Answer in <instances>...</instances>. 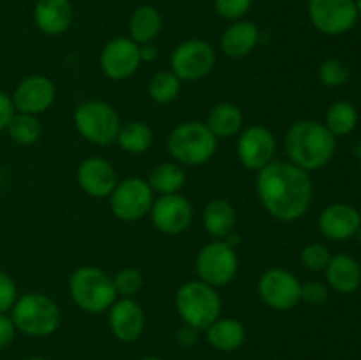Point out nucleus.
<instances>
[{"label": "nucleus", "instance_id": "1", "mask_svg": "<svg viewBox=\"0 0 361 360\" xmlns=\"http://www.w3.org/2000/svg\"><path fill=\"white\" fill-rule=\"evenodd\" d=\"M257 198L264 210L282 222L303 217L314 198L310 173L289 161H271L257 172Z\"/></svg>", "mask_w": 361, "mask_h": 360}, {"label": "nucleus", "instance_id": "2", "mask_svg": "<svg viewBox=\"0 0 361 360\" xmlns=\"http://www.w3.org/2000/svg\"><path fill=\"white\" fill-rule=\"evenodd\" d=\"M289 162L305 172H317L328 166L337 150V138L324 124L316 120H298L291 124L284 138Z\"/></svg>", "mask_w": 361, "mask_h": 360}, {"label": "nucleus", "instance_id": "3", "mask_svg": "<svg viewBox=\"0 0 361 360\" xmlns=\"http://www.w3.org/2000/svg\"><path fill=\"white\" fill-rule=\"evenodd\" d=\"M175 306L183 323L201 332L207 330L221 316L222 300L217 288L200 279H194V281L183 282L176 289Z\"/></svg>", "mask_w": 361, "mask_h": 360}, {"label": "nucleus", "instance_id": "4", "mask_svg": "<svg viewBox=\"0 0 361 360\" xmlns=\"http://www.w3.org/2000/svg\"><path fill=\"white\" fill-rule=\"evenodd\" d=\"M217 141L207 124L200 120H189L178 124L169 133L168 150L178 164L201 166L214 157Z\"/></svg>", "mask_w": 361, "mask_h": 360}, {"label": "nucleus", "instance_id": "5", "mask_svg": "<svg viewBox=\"0 0 361 360\" xmlns=\"http://www.w3.org/2000/svg\"><path fill=\"white\" fill-rule=\"evenodd\" d=\"M69 293L81 311L90 314L106 313L118 295L113 277L97 267H80L69 279Z\"/></svg>", "mask_w": 361, "mask_h": 360}, {"label": "nucleus", "instance_id": "6", "mask_svg": "<svg viewBox=\"0 0 361 360\" xmlns=\"http://www.w3.org/2000/svg\"><path fill=\"white\" fill-rule=\"evenodd\" d=\"M11 318L16 330L30 337H46L51 335L60 325V309L51 296L44 293H25L18 296L16 304L11 309Z\"/></svg>", "mask_w": 361, "mask_h": 360}, {"label": "nucleus", "instance_id": "7", "mask_svg": "<svg viewBox=\"0 0 361 360\" xmlns=\"http://www.w3.org/2000/svg\"><path fill=\"white\" fill-rule=\"evenodd\" d=\"M122 122L109 102L88 99L74 109V127L81 138L97 147H106L116 141Z\"/></svg>", "mask_w": 361, "mask_h": 360}, {"label": "nucleus", "instance_id": "8", "mask_svg": "<svg viewBox=\"0 0 361 360\" xmlns=\"http://www.w3.org/2000/svg\"><path fill=\"white\" fill-rule=\"evenodd\" d=\"M196 272L200 281L214 288L228 286L238 274L236 247L221 239L204 244L196 256Z\"/></svg>", "mask_w": 361, "mask_h": 360}, {"label": "nucleus", "instance_id": "9", "mask_svg": "<svg viewBox=\"0 0 361 360\" xmlns=\"http://www.w3.org/2000/svg\"><path fill=\"white\" fill-rule=\"evenodd\" d=\"M154 205V191L141 176H129L118 180L109 194V208L113 215L123 222H134L150 214Z\"/></svg>", "mask_w": 361, "mask_h": 360}, {"label": "nucleus", "instance_id": "10", "mask_svg": "<svg viewBox=\"0 0 361 360\" xmlns=\"http://www.w3.org/2000/svg\"><path fill=\"white\" fill-rule=\"evenodd\" d=\"M217 55L203 39H187L171 53V71L182 81H200L214 71Z\"/></svg>", "mask_w": 361, "mask_h": 360}, {"label": "nucleus", "instance_id": "11", "mask_svg": "<svg viewBox=\"0 0 361 360\" xmlns=\"http://www.w3.org/2000/svg\"><path fill=\"white\" fill-rule=\"evenodd\" d=\"M310 23L326 35H341L351 30L358 21L355 0H309Z\"/></svg>", "mask_w": 361, "mask_h": 360}, {"label": "nucleus", "instance_id": "12", "mask_svg": "<svg viewBox=\"0 0 361 360\" xmlns=\"http://www.w3.org/2000/svg\"><path fill=\"white\" fill-rule=\"evenodd\" d=\"M259 299L274 311H291L302 302V282L286 268H270L257 281Z\"/></svg>", "mask_w": 361, "mask_h": 360}, {"label": "nucleus", "instance_id": "13", "mask_svg": "<svg viewBox=\"0 0 361 360\" xmlns=\"http://www.w3.org/2000/svg\"><path fill=\"white\" fill-rule=\"evenodd\" d=\"M275 150H277V141L268 127L254 124L240 131L236 154L247 169H252V172L263 169L274 161Z\"/></svg>", "mask_w": 361, "mask_h": 360}, {"label": "nucleus", "instance_id": "14", "mask_svg": "<svg viewBox=\"0 0 361 360\" xmlns=\"http://www.w3.org/2000/svg\"><path fill=\"white\" fill-rule=\"evenodd\" d=\"M102 74L113 81H122L133 76L141 66L140 44L130 37H115L102 48L99 56Z\"/></svg>", "mask_w": 361, "mask_h": 360}, {"label": "nucleus", "instance_id": "15", "mask_svg": "<svg viewBox=\"0 0 361 360\" xmlns=\"http://www.w3.org/2000/svg\"><path fill=\"white\" fill-rule=\"evenodd\" d=\"M150 217L155 228L166 235H180L190 226L194 210L190 201L180 193L162 194L150 208Z\"/></svg>", "mask_w": 361, "mask_h": 360}, {"label": "nucleus", "instance_id": "16", "mask_svg": "<svg viewBox=\"0 0 361 360\" xmlns=\"http://www.w3.org/2000/svg\"><path fill=\"white\" fill-rule=\"evenodd\" d=\"M56 88L55 83L44 74H32L23 78L18 83L16 90L11 95L14 109L18 113H27V115H41L48 112L55 102Z\"/></svg>", "mask_w": 361, "mask_h": 360}, {"label": "nucleus", "instance_id": "17", "mask_svg": "<svg viewBox=\"0 0 361 360\" xmlns=\"http://www.w3.org/2000/svg\"><path fill=\"white\" fill-rule=\"evenodd\" d=\"M145 313L134 299H116L108 309L109 330L118 341L133 342L145 330Z\"/></svg>", "mask_w": 361, "mask_h": 360}, {"label": "nucleus", "instance_id": "18", "mask_svg": "<svg viewBox=\"0 0 361 360\" xmlns=\"http://www.w3.org/2000/svg\"><path fill=\"white\" fill-rule=\"evenodd\" d=\"M78 184L92 198H109L118 184V175L109 161L102 157H88L78 166Z\"/></svg>", "mask_w": 361, "mask_h": 360}, {"label": "nucleus", "instance_id": "19", "mask_svg": "<svg viewBox=\"0 0 361 360\" xmlns=\"http://www.w3.org/2000/svg\"><path fill=\"white\" fill-rule=\"evenodd\" d=\"M361 224V215L353 205L348 203H331L321 212L319 232L328 240L335 242H344V240L353 239L358 232V226Z\"/></svg>", "mask_w": 361, "mask_h": 360}, {"label": "nucleus", "instance_id": "20", "mask_svg": "<svg viewBox=\"0 0 361 360\" xmlns=\"http://www.w3.org/2000/svg\"><path fill=\"white\" fill-rule=\"evenodd\" d=\"M34 21L46 35H62L73 23V6L69 0H37L34 6Z\"/></svg>", "mask_w": 361, "mask_h": 360}, {"label": "nucleus", "instance_id": "21", "mask_svg": "<svg viewBox=\"0 0 361 360\" xmlns=\"http://www.w3.org/2000/svg\"><path fill=\"white\" fill-rule=\"evenodd\" d=\"M259 37V28L254 21H233L222 34L221 49L229 59H243L256 49Z\"/></svg>", "mask_w": 361, "mask_h": 360}, {"label": "nucleus", "instance_id": "22", "mask_svg": "<svg viewBox=\"0 0 361 360\" xmlns=\"http://www.w3.org/2000/svg\"><path fill=\"white\" fill-rule=\"evenodd\" d=\"M324 272H326L328 286L341 295H351L361 286V267L349 254L331 256Z\"/></svg>", "mask_w": 361, "mask_h": 360}, {"label": "nucleus", "instance_id": "23", "mask_svg": "<svg viewBox=\"0 0 361 360\" xmlns=\"http://www.w3.org/2000/svg\"><path fill=\"white\" fill-rule=\"evenodd\" d=\"M236 210L228 200L215 198L208 201L203 208V228L214 239L224 240L226 236L235 232Z\"/></svg>", "mask_w": 361, "mask_h": 360}, {"label": "nucleus", "instance_id": "24", "mask_svg": "<svg viewBox=\"0 0 361 360\" xmlns=\"http://www.w3.org/2000/svg\"><path fill=\"white\" fill-rule=\"evenodd\" d=\"M245 327L235 318L219 316L207 328V339L212 348L219 352H236L245 342Z\"/></svg>", "mask_w": 361, "mask_h": 360}, {"label": "nucleus", "instance_id": "25", "mask_svg": "<svg viewBox=\"0 0 361 360\" xmlns=\"http://www.w3.org/2000/svg\"><path fill=\"white\" fill-rule=\"evenodd\" d=\"M204 124L217 140H226L236 136L243 129V113L233 102H219L210 109Z\"/></svg>", "mask_w": 361, "mask_h": 360}, {"label": "nucleus", "instance_id": "26", "mask_svg": "<svg viewBox=\"0 0 361 360\" xmlns=\"http://www.w3.org/2000/svg\"><path fill=\"white\" fill-rule=\"evenodd\" d=\"M162 30V16L155 7L140 6L134 9L129 20V37L136 44L154 42Z\"/></svg>", "mask_w": 361, "mask_h": 360}, {"label": "nucleus", "instance_id": "27", "mask_svg": "<svg viewBox=\"0 0 361 360\" xmlns=\"http://www.w3.org/2000/svg\"><path fill=\"white\" fill-rule=\"evenodd\" d=\"M148 186L154 193L176 194L185 186V169L182 164L175 161L159 162L148 175Z\"/></svg>", "mask_w": 361, "mask_h": 360}, {"label": "nucleus", "instance_id": "28", "mask_svg": "<svg viewBox=\"0 0 361 360\" xmlns=\"http://www.w3.org/2000/svg\"><path fill=\"white\" fill-rule=\"evenodd\" d=\"M116 143L123 152L133 155L145 154L154 143V131L141 120H130L120 126Z\"/></svg>", "mask_w": 361, "mask_h": 360}, {"label": "nucleus", "instance_id": "29", "mask_svg": "<svg viewBox=\"0 0 361 360\" xmlns=\"http://www.w3.org/2000/svg\"><path fill=\"white\" fill-rule=\"evenodd\" d=\"M356 124H358V112L351 102L337 101L328 108L324 126L335 138L351 134L356 129Z\"/></svg>", "mask_w": 361, "mask_h": 360}, {"label": "nucleus", "instance_id": "30", "mask_svg": "<svg viewBox=\"0 0 361 360\" xmlns=\"http://www.w3.org/2000/svg\"><path fill=\"white\" fill-rule=\"evenodd\" d=\"M182 80L173 71H159L148 81V95L157 104H169L180 95Z\"/></svg>", "mask_w": 361, "mask_h": 360}, {"label": "nucleus", "instance_id": "31", "mask_svg": "<svg viewBox=\"0 0 361 360\" xmlns=\"http://www.w3.org/2000/svg\"><path fill=\"white\" fill-rule=\"evenodd\" d=\"M7 133H9L11 140L23 147H30V145L37 143L39 138L42 134L41 122L35 115H27V113H14L11 119L9 126H7Z\"/></svg>", "mask_w": 361, "mask_h": 360}, {"label": "nucleus", "instance_id": "32", "mask_svg": "<svg viewBox=\"0 0 361 360\" xmlns=\"http://www.w3.org/2000/svg\"><path fill=\"white\" fill-rule=\"evenodd\" d=\"M349 76H351V69H349L348 64L341 59H335V56L321 62L319 69H317V78H319V81L324 87L330 88L342 87V85L349 80Z\"/></svg>", "mask_w": 361, "mask_h": 360}, {"label": "nucleus", "instance_id": "33", "mask_svg": "<svg viewBox=\"0 0 361 360\" xmlns=\"http://www.w3.org/2000/svg\"><path fill=\"white\" fill-rule=\"evenodd\" d=\"M113 286L118 299H134L143 286V274L134 267H126L113 275Z\"/></svg>", "mask_w": 361, "mask_h": 360}, {"label": "nucleus", "instance_id": "34", "mask_svg": "<svg viewBox=\"0 0 361 360\" xmlns=\"http://www.w3.org/2000/svg\"><path fill=\"white\" fill-rule=\"evenodd\" d=\"M331 260L330 249L321 242L307 244L300 253V261L310 272H323Z\"/></svg>", "mask_w": 361, "mask_h": 360}, {"label": "nucleus", "instance_id": "35", "mask_svg": "<svg viewBox=\"0 0 361 360\" xmlns=\"http://www.w3.org/2000/svg\"><path fill=\"white\" fill-rule=\"evenodd\" d=\"M254 0H215V11L221 18L228 21H238L245 16L252 7Z\"/></svg>", "mask_w": 361, "mask_h": 360}, {"label": "nucleus", "instance_id": "36", "mask_svg": "<svg viewBox=\"0 0 361 360\" xmlns=\"http://www.w3.org/2000/svg\"><path fill=\"white\" fill-rule=\"evenodd\" d=\"M18 300V288L9 274L0 270V314L9 313Z\"/></svg>", "mask_w": 361, "mask_h": 360}, {"label": "nucleus", "instance_id": "37", "mask_svg": "<svg viewBox=\"0 0 361 360\" xmlns=\"http://www.w3.org/2000/svg\"><path fill=\"white\" fill-rule=\"evenodd\" d=\"M330 296V288L319 281H309L302 284V302L309 306H321Z\"/></svg>", "mask_w": 361, "mask_h": 360}, {"label": "nucleus", "instance_id": "38", "mask_svg": "<svg viewBox=\"0 0 361 360\" xmlns=\"http://www.w3.org/2000/svg\"><path fill=\"white\" fill-rule=\"evenodd\" d=\"M14 335H16V327L13 318L7 316L6 313L0 314V349L7 348L14 341Z\"/></svg>", "mask_w": 361, "mask_h": 360}, {"label": "nucleus", "instance_id": "39", "mask_svg": "<svg viewBox=\"0 0 361 360\" xmlns=\"http://www.w3.org/2000/svg\"><path fill=\"white\" fill-rule=\"evenodd\" d=\"M14 113H16V109H14L11 95H7L6 92L0 90V131L7 129Z\"/></svg>", "mask_w": 361, "mask_h": 360}, {"label": "nucleus", "instance_id": "40", "mask_svg": "<svg viewBox=\"0 0 361 360\" xmlns=\"http://www.w3.org/2000/svg\"><path fill=\"white\" fill-rule=\"evenodd\" d=\"M176 341L182 346H185V348H190V346H194L200 341V330L190 327V325H183V327L176 332Z\"/></svg>", "mask_w": 361, "mask_h": 360}, {"label": "nucleus", "instance_id": "41", "mask_svg": "<svg viewBox=\"0 0 361 360\" xmlns=\"http://www.w3.org/2000/svg\"><path fill=\"white\" fill-rule=\"evenodd\" d=\"M140 56L141 62H152L159 56V49L154 42H147V44H140Z\"/></svg>", "mask_w": 361, "mask_h": 360}, {"label": "nucleus", "instance_id": "42", "mask_svg": "<svg viewBox=\"0 0 361 360\" xmlns=\"http://www.w3.org/2000/svg\"><path fill=\"white\" fill-rule=\"evenodd\" d=\"M355 236H356V239H358V242L361 244V224L358 226V232H356V235H355Z\"/></svg>", "mask_w": 361, "mask_h": 360}, {"label": "nucleus", "instance_id": "43", "mask_svg": "<svg viewBox=\"0 0 361 360\" xmlns=\"http://www.w3.org/2000/svg\"><path fill=\"white\" fill-rule=\"evenodd\" d=\"M355 6L358 9V13H361V0H355Z\"/></svg>", "mask_w": 361, "mask_h": 360}, {"label": "nucleus", "instance_id": "44", "mask_svg": "<svg viewBox=\"0 0 361 360\" xmlns=\"http://www.w3.org/2000/svg\"><path fill=\"white\" fill-rule=\"evenodd\" d=\"M141 360H162V359H159V356H143Z\"/></svg>", "mask_w": 361, "mask_h": 360}, {"label": "nucleus", "instance_id": "45", "mask_svg": "<svg viewBox=\"0 0 361 360\" xmlns=\"http://www.w3.org/2000/svg\"><path fill=\"white\" fill-rule=\"evenodd\" d=\"M27 360H46V359H41V356H32V359H27Z\"/></svg>", "mask_w": 361, "mask_h": 360}, {"label": "nucleus", "instance_id": "46", "mask_svg": "<svg viewBox=\"0 0 361 360\" xmlns=\"http://www.w3.org/2000/svg\"><path fill=\"white\" fill-rule=\"evenodd\" d=\"M358 155H360V166H361V150H358Z\"/></svg>", "mask_w": 361, "mask_h": 360}]
</instances>
